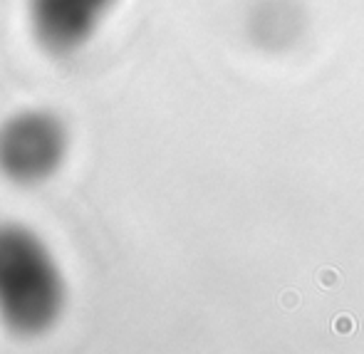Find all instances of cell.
Listing matches in <instances>:
<instances>
[{
    "label": "cell",
    "mask_w": 364,
    "mask_h": 354,
    "mask_svg": "<svg viewBox=\"0 0 364 354\" xmlns=\"http://www.w3.org/2000/svg\"><path fill=\"white\" fill-rule=\"evenodd\" d=\"M70 156V129L53 109L30 107L0 122V176L15 186L48 183Z\"/></svg>",
    "instance_id": "cell-2"
},
{
    "label": "cell",
    "mask_w": 364,
    "mask_h": 354,
    "mask_svg": "<svg viewBox=\"0 0 364 354\" xmlns=\"http://www.w3.org/2000/svg\"><path fill=\"white\" fill-rule=\"evenodd\" d=\"M68 307V280L50 245L23 223H0V322L23 340L48 335Z\"/></svg>",
    "instance_id": "cell-1"
},
{
    "label": "cell",
    "mask_w": 364,
    "mask_h": 354,
    "mask_svg": "<svg viewBox=\"0 0 364 354\" xmlns=\"http://www.w3.org/2000/svg\"><path fill=\"white\" fill-rule=\"evenodd\" d=\"M119 0H25L35 43L53 58H73L97 38Z\"/></svg>",
    "instance_id": "cell-3"
}]
</instances>
